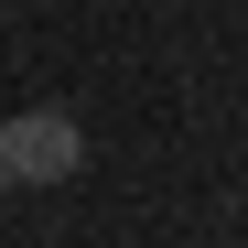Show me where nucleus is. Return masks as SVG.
I'll list each match as a JSON object with an SVG mask.
<instances>
[{
  "instance_id": "nucleus-1",
  "label": "nucleus",
  "mask_w": 248,
  "mask_h": 248,
  "mask_svg": "<svg viewBox=\"0 0 248 248\" xmlns=\"http://www.w3.org/2000/svg\"><path fill=\"white\" fill-rule=\"evenodd\" d=\"M76 162H87V130L65 108H11L0 119V173L11 184H65Z\"/></svg>"
},
{
  "instance_id": "nucleus-2",
  "label": "nucleus",
  "mask_w": 248,
  "mask_h": 248,
  "mask_svg": "<svg viewBox=\"0 0 248 248\" xmlns=\"http://www.w3.org/2000/svg\"><path fill=\"white\" fill-rule=\"evenodd\" d=\"M0 194H11V173H0Z\"/></svg>"
}]
</instances>
